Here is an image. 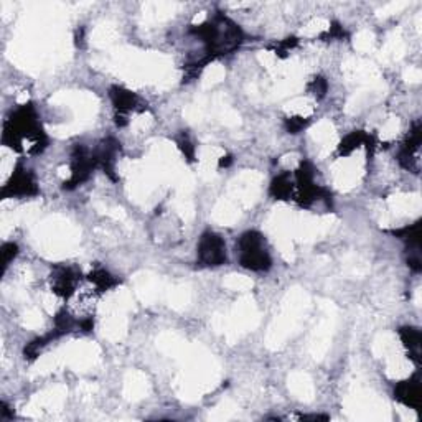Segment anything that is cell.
Returning a JSON list of instances; mask_svg holds the SVG:
<instances>
[{"label":"cell","instance_id":"6da1fadb","mask_svg":"<svg viewBox=\"0 0 422 422\" xmlns=\"http://www.w3.org/2000/svg\"><path fill=\"white\" fill-rule=\"evenodd\" d=\"M4 142L28 154H35L43 149L45 135L32 104H23L5 122Z\"/></svg>","mask_w":422,"mask_h":422},{"label":"cell","instance_id":"7a4b0ae2","mask_svg":"<svg viewBox=\"0 0 422 422\" xmlns=\"http://www.w3.org/2000/svg\"><path fill=\"white\" fill-rule=\"evenodd\" d=\"M240 261L251 271H267L271 267V256L266 241L257 231H248L240 240Z\"/></svg>","mask_w":422,"mask_h":422},{"label":"cell","instance_id":"3957f363","mask_svg":"<svg viewBox=\"0 0 422 422\" xmlns=\"http://www.w3.org/2000/svg\"><path fill=\"white\" fill-rule=\"evenodd\" d=\"M198 259L205 266H221L226 261V246L221 236L208 231L198 243Z\"/></svg>","mask_w":422,"mask_h":422},{"label":"cell","instance_id":"277c9868","mask_svg":"<svg viewBox=\"0 0 422 422\" xmlns=\"http://www.w3.org/2000/svg\"><path fill=\"white\" fill-rule=\"evenodd\" d=\"M37 193V182L28 170L20 169L12 175L7 185L2 188L4 198L7 196H30Z\"/></svg>","mask_w":422,"mask_h":422},{"label":"cell","instance_id":"5b68a950","mask_svg":"<svg viewBox=\"0 0 422 422\" xmlns=\"http://www.w3.org/2000/svg\"><path fill=\"white\" fill-rule=\"evenodd\" d=\"M111 98H113L114 108L118 111L119 126H124L127 116H129L132 111L137 109V106H139L140 101L134 93H131V91H127L124 88L111 89Z\"/></svg>","mask_w":422,"mask_h":422},{"label":"cell","instance_id":"8992f818","mask_svg":"<svg viewBox=\"0 0 422 422\" xmlns=\"http://www.w3.org/2000/svg\"><path fill=\"white\" fill-rule=\"evenodd\" d=\"M52 289L57 296L70 299L74 294L76 289H78V279H76V274L71 271V269H66V267L57 269V272L52 276Z\"/></svg>","mask_w":422,"mask_h":422},{"label":"cell","instance_id":"52a82bcc","mask_svg":"<svg viewBox=\"0 0 422 422\" xmlns=\"http://www.w3.org/2000/svg\"><path fill=\"white\" fill-rule=\"evenodd\" d=\"M396 399L401 401V403L408 406V408H414L418 409L421 404V384L419 379H408L403 381L396 386Z\"/></svg>","mask_w":422,"mask_h":422},{"label":"cell","instance_id":"ba28073f","mask_svg":"<svg viewBox=\"0 0 422 422\" xmlns=\"http://www.w3.org/2000/svg\"><path fill=\"white\" fill-rule=\"evenodd\" d=\"M401 338H403L404 347L408 348L409 357L419 362L421 360V333L416 328H403L401 332Z\"/></svg>","mask_w":422,"mask_h":422},{"label":"cell","instance_id":"9c48e42d","mask_svg":"<svg viewBox=\"0 0 422 422\" xmlns=\"http://www.w3.org/2000/svg\"><path fill=\"white\" fill-rule=\"evenodd\" d=\"M88 281H89L91 286H93L99 294L109 291V289H113L116 284H118V281H116V279L111 276L109 272L101 271V269H99V271L91 272Z\"/></svg>","mask_w":422,"mask_h":422},{"label":"cell","instance_id":"30bf717a","mask_svg":"<svg viewBox=\"0 0 422 422\" xmlns=\"http://www.w3.org/2000/svg\"><path fill=\"white\" fill-rule=\"evenodd\" d=\"M271 191H272L274 196L279 198V200H284V198H287L292 193V180H291V177H289V175L277 177V179L272 182Z\"/></svg>","mask_w":422,"mask_h":422},{"label":"cell","instance_id":"8fae6325","mask_svg":"<svg viewBox=\"0 0 422 422\" xmlns=\"http://www.w3.org/2000/svg\"><path fill=\"white\" fill-rule=\"evenodd\" d=\"M0 254H2V266L5 269L10 264V261H12V259L15 257V254H17V246H15V244H12V243L4 244Z\"/></svg>","mask_w":422,"mask_h":422}]
</instances>
